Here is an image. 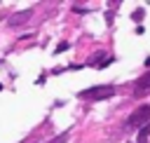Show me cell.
<instances>
[{
	"mask_svg": "<svg viewBox=\"0 0 150 143\" xmlns=\"http://www.w3.org/2000/svg\"><path fill=\"white\" fill-rule=\"evenodd\" d=\"M66 138H68V136H66V134H61V136H56V138H54V141H49V143H66Z\"/></svg>",
	"mask_w": 150,
	"mask_h": 143,
	"instance_id": "7",
	"label": "cell"
},
{
	"mask_svg": "<svg viewBox=\"0 0 150 143\" xmlns=\"http://www.w3.org/2000/svg\"><path fill=\"white\" fill-rule=\"evenodd\" d=\"M66 49H68V42H61V45L56 47V52H66Z\"/></svg>",
	"mask_w": 150,
	"mask_h": 143,
	"instance_id": "8",
	"label": "cell"
},
{
	"mask_svg": "<svg viewBox=\"0 0 150 143\" xmlns=\"http://www.w3.org/2000/svg\"><path fill=\"white\" fill-rule=\"evenodd\" d=\"M0 89H2V84H0Z\"/></svg>",
	"mask_w": 150,
	"mask_h": 143,
	"instance_id": "10",
	"label": "cell"
},
{
	"mask_svg": "<svg viewBox=\"0 0 150 143\" xmlns=\"http://www.w3.org/2000/svg\"><path fill=\"white\" fill-rule=\"evenodd\" d=\"M150 91V73H145L143 77L136 80V87H134V96H143Z\"/></svg>",
	"mask_w": 150,
	"mask_h": 143,
	"instance_id": "4",
	"label": "cell"
},
{
	"mask_svg": "<svg viewBox=\"0 0 150 143\" xmlns=\"http://www.w3.org/2000/svg\"><path fill=\"white\" fill-rule=\"evenodd\" d=\"M73 12H77V14H87V7H82V5H73Z\"/></svg>",
	"mask_w": 150,
	"mask_h": 143,
	"instance_id": "5",
	"label": "cell"
},
{
	"mask_svg": "<svg viewBox=\"0 0 150 143\" xmlns=\"http://www.w3.org/2000/svg\"><path fill=\"white\" fill-rule=\"evenodd\" d=\"M145 66H150V56H148V59H145Z\"/></svg>",
	"mask_w": 150,
	"mask_h": 143,
	"instance_id": "9",
	"label": "cell"
},
{
	"mask_svg": "<svg viewBox=\"0 0 150 143\" xmlns=\"http://www.w3.org/2000/svg\"><path fill=\"white\" fill-rule=\"evenodd\" d=\"M143 16H145V12H143V9H136V12H134V21H141Z\"/></svg>",
	"mask_w": 150,
	"mask_h": 143,
	"instance_id": "6",
	"label": "cell"
},
{
	"mask_svg": "<svg viewBox=\"0 0 150 143\" xmlns=\"http://www.w3.org/2000/svg\"><path fill=\"white\" fill-rule=\"evenodd\" d=\"M145 124H150V105H138L129 117H127V129H143Z\"/></svg>",
	"mask_w": 150,
	"mask_h": 143,
	"instance_id": "1",
	"label": "cell"
},
{
	"mask_svg": "<svg viewBox=\"0 0 150 143\" xmlns=\"http://www.w3.org/2000/svg\"><path fill=\"white\" fill-rule=\"evenodd\" d=\"M115 84H98V87H91V89H84L80 91V98H89V101H103V98H110L115 96Z\"/></svg>",
	"mask_w": 150,
	"mask_h": 143,
	"instance_id": "2",
	"label": "cell"
},
{
	"mask_svg": "<svg viewBox=\"0 0 150 143\" xmlns=\"http://www.w3.org/2000/svg\"><path fill=\"white\" fill-rule=\"evenodd\" d=\"M30 16H33V9H23V12H16V14H12V16L7 19V23H9L12 28H16V26L26 23V21H28Z\"/></svg>",
	"mask_w": 150,
	"mask_h": 143,
	"instance_id": "3",
	"label": "cell"
}]
</instances>
